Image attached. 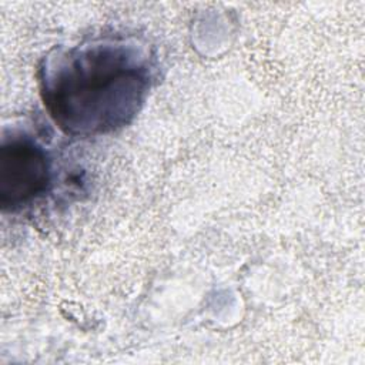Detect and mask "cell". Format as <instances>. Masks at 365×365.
<instances>
[{"label":"cell","mask_w":365,"mask_h":365,"mask_svg":"<svg viewBox=\"0 0 365 365\" xmlns=\"http://www.w3.org/2000/svg\"><path fill=\"white\" fill-rule=\"evenodd\" d=\"M53 181V163L46 147L31 134L11 131L0 148V204L20 211L46 192Z\"/></svg>","instance_id":"obj_2"},{"label":"cell","mask_w":365,"mask_h":365,"mask_svg":"<svg viewBox=\"0 0 365 365\" xmlns=\"http://www.w3.org/2000/svg\"><path fill=\"white\" fill-rule=\"evenodd\" d=\"M154 57L133 37L104 36L48 54L38 70L40 94L53 121L76 137L127 125L154 78Z\"/></svg>","instance_id":"obj_1"}]
</instances>
